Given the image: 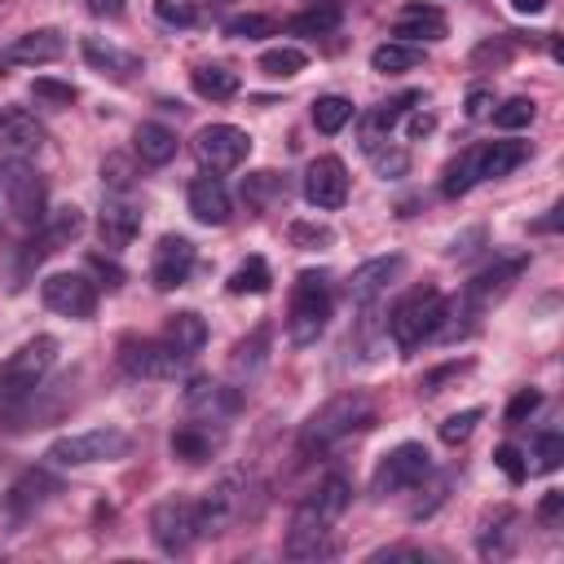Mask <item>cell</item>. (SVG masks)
<instances>
[{"label":"cell","instance_id":"cell-1","mask_svg":"<svg viewBox=\"0 0 564 564\" xmlns=\"http://www.w3.org/2000/svg\"><path fill=\"white\" fill-rule=\"evenodd\" d=\"M370 423H375V405L361 392H339V397H330L326 405H317L308 414V423L300 427V449L304 454H322V449L339 445L344 436H352V432H361Z\"/></svg>","mask_w":564,"mask_h":564},{"label":"cell","instance_id":"cell-2","mask_svg":"<svg viewBox=\"0 0 564 564\" xmlns=\"http://www.w3.org/2000/svg\"><path fill=\"white\" fill-rule=\"evenodd\" d=\"M330 278L322 269H304L291 286V304H286V339L295 348H308L322 339L326 322H330Z\"/></svg>","mask_w":564,"mask_h":564},{"label":"cell","instance_id":"cell-3","mask_svg":"<svg viewBox=\"0 0 564 564\" xmlns=\"http://www.w3.org/2000/svg\"><path fill=\"white\" fill-rule=\"evenodd\" d=\"M53 361H57V339L53 335H31L18 352H9L0 361V405L26 401L40 388V379L53 370Z\"/></svg>","mask_w":564,"mask_h":564},{"label":"cell","instance_id":"cell-4","mask_svg":"<svg viewBox=\"0 0 564 564\" xmlns=\"http://www.w3.org/2000/svg\"><path fill=\"white\" fill-rule=\"evenodd\" d=\"M0 203L13 220L40 225L48 216V185L26 159H0Z\"/></svg>","mask_w":564,"mask_h":564},{"label":"cell","instance_id":"cell-5","mask_svg":"<svg viewBox=\"0 0 564 564\" xmlns=\"http://www.w3.org/2000/svg\"><path fill=\"white\" fill-rule=\"evenodd\" d=\"M441 317H445V295H441L436 286H419V291H410V295L392 308L388 330H392L397 348L410 352V348H419L423 339H436Z\"/></svg>","mask_w":564,"mask_h":564},{"label":"cell","instance_id":"cell-6","mask_svg":"<svg viewBox=\"0 0 564 564\" xmlns=\"http://www.w3.org/2000/svg\"><path fill=\"white\" fill-rule=\"evenodd\" d=\"M128 432L119 427H88V432H70V436H57L48 445V463L53 467H84V463H115L128 454Z\"/></svg>","mask_w":564,"mask_h":564},{"label":"cell","instance_id":"cell-7","mask_svg":"<svg viewBox=\"0 0 564 564\" xmlns=\"http://www.w3.org/2000/svg\"><path fill=\"white\" fill-rule=\"evenodd\" d=\"M427 476H432V454H427V445H423V441H401V445H392V449L379 458V467H375V476H370V494H375V498H388V494H401V489L423 485Z\"/></svg>","mask_w":564,"mask_h":564},{"label":"cell","instance_id":"cell-8","mask_svg":"<svg viewBox=\"0 0 564 564\" xmlns=\"http://www.w3.org/2000/svg\"><path fill=\"white\" fill-rule=\"evenodd\" d=\"M150 538L163 555H185L198 538V502L185 498H167L150 511Z\"/></svg>","mask_w":564,"mask_h":564},{"label":"cell","instance_id":"cell-9","mask_svg":"<svg viewBox=\"0 0 564 564\" xmlns=\"http://www.w3.org/2000/svg\"><path fill=\"white\" fill-rule=\"evenodd\" d=\"M529 269V256H502V260H494L489 269H480L467 286H463V308H467V317H480L485 308H494L511 286H516V278Z\"/></svg>","mask_w":564,"mask_h":564},{"label":"cell","instance_id":"cell-10","mask_svg":"<svg viewBox=\"0 0 564 564\" xmlns=\"http://www.w3.org/2000/svg\"><path fill=\"white\" fill-rule=\"evenodd\" d=\"M242 516H247V480L242 476H225L198 498V538H216Z\"/></svg>","mask_w":564,"mask_h":564},{"label":"cell","instance_id":"cell-11","mask_svg":"<svg viewBox=\"0 0 564 564\" xmlns=\"http://www.w3.org/2000/svg\"><path fill=\"white\" fill-rule=\"evenodd\" d=\"M352 502V485L344 476H326L317 489H308L291 516V529H330Z\"/></svg>","mask_w":564,"mask_h":564},{"label":"cell","instance_id":"cell-12","mask_svg":"<svg viewBox=\"0 0 564 564\" xmlns=\"http://www.w3.org/2000/svg\"><path fill=\"white\" fill-rule=\"evenodd\" d=\"M181 352L167 344V339H119V366L132 375V379H172L181 370Z\"/></svg>","mask_w":564,"mask_h":564},{"label":"cell","instance_id":"cell-13","mask_svg":"<svg viewBox=\"0 0 564 564\" xmlns=\"http://www.w3.org/2000/svg\"><path fill=\"white\" fill-rule=\"evenodd\" d=\"M194 154H198L203 167L229 172L251 154V137L242 128H234V123H207V128L194 132Z\"/></svg>","mask_w":564,"mask_h":564},{"label":"cell","instance_id":"cell-14","mask_svg":"<svg viewBox=\"0 0 564 564\" xmlns=\"http://www.w3.org/2000/svg\"><path fill=\"white\" fill-rule=\"evenodd\" d=\"M84 234V212L79 207H57L35 225V238L22 247V269H35L40 260H48L53 251H62L66 242H75Z\"/></svg>","mask_w":564,"mask_h":564},{"label":"cell","instance_id":"cell-15","mask_svg":"<svg viewBox=\"0 0 564 564\" xmlns=\"http://www.w3.org/2000/svg\"><path fill=\"white\" fill-rule=\"evenodd\" d=\"M57 494V480L44 471V467H31V471H22L9 489H4V498H0V516H4V524L9 529H18V524H26L48 498Z\"/></svg>","mask_w":564,"mask_h":564},{"label":"cell","instance_id":"cell-16","mask_svg":"<svg viewBox=\"0 0 564 564\" xmlns=\"http://www.w3.org/2000/svg\"><path fill=\"white\" fill-rule=\"evenodd\" d=\"M40 300H44L53 313L75 317V322H84V317L97 313V286H93L84 273H48V278L40 282Z\"/></svg>","mask_w":564,"mask_h":564},{"label":"cell","instance_id":"cell-17","mask_svg":"<svg viewBox=\"0 0 564 564\" xmlns=\"http://www.w3.org/2000/svg\"><path fill=\"white\" fill-rule=\"evenodd\" d=\"M194 242L185 238V234H163L159 238V247H154V256H150V282L159 286V291H176L185 278H189V269H194Z\"/></svg>","mask_w":564,"mask_h":564},{"label":"cell","instance_id":"cell-18","mask_svg":"<svg viewBox=\"0 0 564 564\" xmlns=\"http://www.w3.org/2000/svg\"><path fill=\"white\" fill-rule=\"evenodd\" d=\"M304 198H308L313 207H322V212L344 207V198H348V167H344L335 154L313 159L308 172H304Z\"/></svg>","mask_w":564,"mask_h":564},{"label":"cell","instance_id":"cell-19","mask_svg":"<svg viewBox=\"0 0 564 564\" xmlns=\"http://www.w3.org/2000/svg\"><path fill=\"white\" fill-rule=\"evenodd\" d=\"M419 101H423V93H414V88H410V93H397V97H388V101H379V106L361 119V128H357L361 150H366V154H370V150H379V145L388 141V132L397 128V119H401L405 110H414Z\"/></svg>","mask_w":564,"mask_h":564},{"label":"cell","instance_id":"cell-20","mask_svg":"<svg viewBox=\"0 0 564 564\" xmlns=\"http://www.w3.org/2000/svg\"><path fill=\"white\" fill-rule=\"evenodd\" d=\"M445 31H449L445 13H441L436 4H423V0L405 4V9H401V13L392 18V35H397V40H405V44H427V40H445Z\"/></svg>","mask_w":564,"mask_h":564},{"label":"cell","instance_id":"cell-21","mask_svg":"<svg viewBox=\"0 0 564 564\" xmlns=\"http://www.w3.org/2000/svg\"><path fill=\"white\" fill-rule=\"evenodd\" d=\"M405 273V256H375V260H366V264H357L352 269V278H348V295L357 300V304H370L379 291H388V282H397Z\"/></svg>","mask_w":564,"mask_h":564},{"label":"cell","instance_id":"cell-22","mask_svg":"<svg viewBox=\"0 0 564 564\" xmlns=\"http://www.w3.org/2000/svg\"><path fill=\"white\" fill-rule=\"evenodd\" d=\"M40 145H44V128L35 123V115H26V110H4L0 115L4 159H31V154H40Z\"/></svg>","mask_w":564,"mask_h":564},{"label":"cell","instance_id":"cell-23","mask_svg":"<svg viewBox=\"0 0 564 564\" xmlns=\"http://www.w3.org/2000/svg\"><path fill=\"white\" fill-rule=\"evenodd\" d=\"M79 53H84V62H88L97 75H106V79H115V84H123V79H132V75L141 70V62H137L132 53L115 48V44L101 40V35H88V40L79 44Z\"/></svg>","mask_w":564,"mask_h":564},{"label":"cell","instance_id":"cell-24","mask_svg":"<svg viewBox=\"0 0 564 564\" xmlns=\"http://www.w3.org/2000/svg\"><path fill=\"white\" fill-rule=\"evenodd\" d=\"M229 189L216 176H194L189 181V216L198 225H225L229 220Z\"/></svg>","mask_w":564,"mask_h":564},{"label":"cell","instance_id":"cell-25","mask_svg":"<svg viewBox=\"0 0 564 564\" xmlns=\"http://www.w3.org/2000/svg\"><path fill=\"white\" fill-rule=\"evenodd\" d=\"M97 234H101V242L110 251H119L141 234V212L132 203H106L101 216H97Z\"/></svg>","mask_w":564,"mask_h":564},{"label":"cell","instance_id":"cell-26","mask_svg":"<svg viewBox=\"0 0 564 564\" xmlns=\"http://www.w3.org/2000/svg\"><path fill=\"white\" fill-rule=\"evenodd\" d=\"M185 405L194 414H207V423H220L229 410H238V392H229L225 383H212V379H194L185 388Z\"/></svg>","mask_w":564,"mask_h":564},{"label":"cell","instance_id":"cell-27","mask_svg":"<svg viewBox=\"0 0 564 564\" xmlns=\"http://www.w3.org/2000/svg\"><path fill=\"white\" fill-rule=\"evenodd\" d=\"M220 449V432H212L207 423H181L172 432V454L181 463H207Z\"/></svg>","mask_w":564,"mask_h":564},{"label":"cell","instance_id":"cell-28","mask_svg":"<svg viewBox=\"0 0 564 564\" xmlns=\"http://www.w3.org/2000/svg\"><path fill=\"white\" fill-rule=\"evenodd\" d=\"M66 53V40L53 31V26H40V31H26V35H18L13 40V48H9V57L13 62H57Z\"/></svg>","mask_w":564,"mask_h":564},{"label":"cell","instance_id":"cell-29","mask_svg":"<svg viewBox=\"0 0 564 564\" xmlns=\"http://www.w3.org/2000/svg\"><path fill=\"white\" fill-rule=\"evenodd\" d=\"M132 145H137L141 163H150V167H163L176 159V132L167 123H141L132 132Z\"/></svg>","mask_w":564,"mask_h":564},{"label":"cell","instance_id":"cell-30","mask_svg":"<svg viewBox=\"0 0 564 564\" xmlns=\"http://www.w3.org/2000/svg\"><path fill=\"white\" fill-rule=\"evenodd\" d=\"M476 150H480V181L507 176L529 159V141H485Z\"/></svg>","mask_w":564,"mask_h":564},{"label":"cell","instance_id":"cell-31","mask_svg":"<svg viewBox=\"0 0 564 564\" xmlns=\"http://www.w3.org/2000/svg\"><path fill=\"white\" fill-rule=\"evenodd\" d=\"M189 84H194V93L207 97V101H229V97L242 88L238 70H229V66H220V62H212V66H194V70H189Z\"/></svg>","mask_w":564,"mask_h":564},{"label":"cell","instance_id":"cell-32","mask_svg":"<svg viewBox=\"0 0 564 564\" xmlns=\"http://www.w3.org/2000/svg\"><path fill=\"white\" fill-rule=\"evenodd\" d=\"M163 339H167L181 357H194V352L207 344V322H203L198 313H189V308H185V313H172V317H167Z\"/></svg>","mask_w":564,"mask_h":564},{"label":"cell","instance_id":"cell-33","mask_svg":"<svg viewBox=\"0 0 564 564\" xmlns=\"http://www.w3.org/2000/svg\"><path fill=\"white\" fill-rule=\"evenodd\" d=\"M264 361H269V326H256L247 339H238V344H234L229 370H234L238 379H251V375H260V370H264Z\"/></svg>","mask_w":564,"mask_h":564},{"label":"cell","instance_id":"cell-34","mask_svg":"<svg viewBox=\"0 0 564 564\" xmlns=\"http://www.w3.org/2000/svg\"><path fill=\"white\" fill-rule=\"evenodd\" d=\"M476 181H480V150L471 145V150H463L458 159H449V163H445L441 194H445V198H463V194H467Z\"/></svg>","mask_w":564,"mask_h":564},{"label":"cell","instance_id":"cell-35","mask_svg":"<svg viewBox=\"0 0 564 564\" xmlns=\"http://www.w3.org/2000/svg\"><path fill=\"white\" fill-rule=\"evenodd\" d=\"M282 551H286V560H330L339 546H335L330 529H291Z\"/></svg>","mask_w":564,"mask_h":564},{"label":"cell","instance_id":"cell-36","mask_svg":"<svg viewBox=\"0 0 564 564\" xmlns=\"http://www.w3.org/2000/svg\"><path fill=\"white\" fill-rule=\"evenodd\" d=\"M423 62V48L419 44H405V40H388V44H379L375 53H370V66L379 70V75H405V70H414Z\"/></svg>","mask_w":564,"mask_h":564},{"label":"cell","instance_id":"cell-37","mask_svg":"<svg viewBox=\"0 0 564 564\" xmlns=\"http://www.w3.org/2000/svg\"><path fill=\"white\" fill-rule=\"evenodd\" d=\"M269 286H273V273H269V264H264L260 256H247V260L229 273V282H225L229 295H264Z\"/></svg>","mask_w":564,"mask_h":564},{"label":"cell","instance_id":"cell-38","mask_svg":"<svg viewBox=\"0 0 564 564\" xmlns=\"http://www.w3.org/2000/svg\"><path fill=\"white\" fill-rule=\"evenodd\" d=\"M256 66H260L269 79H291V75H300V70L308 66V57H304V48H295V44H278V48H264Z\"/></svg>","mask_w":564,"mask_h":564},{"label":"cell","instance_id":"cell-39","mask_svg":"<svg viewBox=\"0 0 564 564\" xmlns=\"http://www.w3.org/2000/svg\"><path fill=\"white\" fill-rule=\"evenodd\" d=\"M242 198L264 212L273 198H286V181L278 172H251V176H242Z\"/></svg>","mask_w":564,"mask_h":564},{"label":"cell","instance_id":"cell-40","mask_svg":"<svg viewBox=\"0 0 564 564\" xmlns=\"http://www.w3.org/2000/svg\"><path fill=\"white\" fill-rule=\"evenodd\" d=\"M348 119H352V101H348V97L326 93V97L313 101V123H317V132H339Z\"/></svg>","mask_w":564,"mask_h":564},{"label":"cell","instance_id":"cell-41","mask_svg":"<svg viewBox=\"0 0 564 564\" xmlns=\"http://www.w3.org/2000/svg\"><path fill=\"white\" fill-rule=\"evenodd\" d=\"M489 115H494V128L516 132V128H529V123H533L538 101H533V97H507V101H502V106H494Z\"/></svg>","mask_w":564,"mask_h":564},{"label":"cell","instance_id":"cell-42","mask_svg":"<svg viewBox=\"0 0 564 564\" xmlns=\"http://www.w3.org/2000/svg\"><path fill=\"white\" fill-rule=\"evenodd\" d=\"M132 181H137V163H132V154H106V159H101V185H106L110 194L132 189Z\"/></svg>","mask_w":564,"mask_h":564},{"label":"cell","instance_id":"cell-43","mask_svg":"<svg viewBox=\"0 0 564 564\" xmlns=\"http://www.w3.org/2000/svg\"><path fill=\"white\" fill-rule=\"evenodd\" d=\"M286 26H291L295 35H326V31H335V26H339V9H335V4H322V9L295 13Z\"/></svg>","mask_w":564,"mask_h":564},{"label":"cell","instance_id":"cell-44","mask_svg":"<svg viewBox=\"0 0 564 564\" xmlns=\"http://www.w3.org/2000/svg\"><path fill=\"white\" fill-rule=\"evenodd\" d=\"M225 35L234 40H264V35H278V22L269 13H238L225 22Z\"/></svg>","mask_w":564,"mask_h":564},{"label":"cell","instance_id":"cell-45","mask_svg":"<svg viewBox=\"0 0 564 564\" xmlns=\"http://www.w3.org/2000/svg\"><path fill=\"white\" fill-rule=\"evenodd\" d=\"M286 238H291V247L322 251V247H330V242H335V229H330V225H317V220H291Z\"/></svg>","mask_w":564,"mask_h":564},{"label":"cell","instance_id":"cell-46","mask_svg":"<svg viewBox=\"0 0 564 564\" xmlns=\"http://www.w3.org/2000/svg\"><path fill=\"white\" fill-rule=\"evenodd\" d=\"M485 419V410L480 405H467V410H454L445 423H441V441L445 445H463L471 432H476V423Z\"/></svg>","mask_w":564,"mask_h":564},{"label":"cell","instance_id":"cell-47","mask_svg":"<svg viewBox=\"0 0 564 564\" xmlns=\"http://www.w3.org/2000/svg\"><path fill=\"white\" fill-rule=\"evenodd\" d=\"M31 97H35V101H44V106H70V101L79 97V88H75V84H66V79L40 75V79H31Z\"/></svg>","mask_w":564,"mask_h":564},{"label":"cell","instance_id":"cell-48","mask_svg":"<svg viewBox=\"0 0 564 564\" xmlns=\"http://www.w3.org/2000/svg\"><path fill=\"white\" fill-rule=\"evenodd\" d=\"M564 463V436L560 432H542L538 441H533V471H555Z\"/></svg>","mask_w":564,"mask_h":564},{"label":"cell","instance_id":"cell-49","mask_svg":"<svg viewBox=\"0 0 564 564\" xmlns=\"http://www.w3.org/2000/svg\"><path fill=\"white\" fill-rule=\"evenodd\" d=\"M154 18L163 26H194L198 22V4L194 0H154Z\"/></svg>","mask_w":564,"mask_h":564},{"label":"cell","instance_id":"cell-50","mask_svg":"<svg viewBox=\"0 0 564 564\" xmlns=\"http://www.w3.org/2000/svg\"><path fill=\"white\" fill-rule=\"evenodd\" d=\"M494 463L502 467V476H507L511 485H520V480L529 476V463H524V454H520L516 445H498V449H494Z\"/></svg>","mask_w":564,"mask_h":564},{"label":"cell","instance_id":"cell-51","mask_svg":"<svg viewBox=\"0 0 564 564\" xmlns=\"http://www.w3.org/2000/svg\"><path fill=\"white\" fill-rule=\"evenodd\" d=\"M370 163L379 167V176H405L410 154L405 150H370Z\"/></svg>","mask_w":564,"mask_h":564},{"label":"cell","instance_id":"cell-52","mask_svg":"<svg viewBox=\"0 0 564 564\" xmlns=\"http://www.w3.org/2000/svg\"><path fill=\"white\" fill-rule=\"evenodd\" d=\"M538 405H542V392H538V388H520V392L511 397V405H507V423H524Z\"/></svg>","mask_w":564,"mask_h":564},{"label":"cell","instance_id":"cell-53","mask_svg":"<svg viewBox=\"0 0 564 564\" xmlns=\"http://www.w3.org/2000/svg\"><path fill=\"white\" fill-rule=\"evenodd\" d=\"M463 370H467V361H463V366H458V361L436 366V370H427V375L419 379V392H423V397H432V392H441V383H445V379H454V375H463Z\"/></svg>","mask_w":564,"mask_h":564},{"label":"cell","instance_id":"cell-54","mask_svg":"<svg viewBox=\"0 0 564 564\" xmlns=\"http://www.w3.org/2000/svg\"><path fill=\"white\" fill-rule=\"evenodd\" d=\"M560 516H564V494L560 489H546L542 502H538V520L542 524H560Z\"/></svg>","mask_w":564,"mask_h":564},{"label":"cell","instance_id":"cell-55","mask_svg":"<svg viewBox=\"0 0 564 564\" xmlns=\"http://www.w3.org/2000/svg\"><path fill=\"white\" fill-rule=\"evenodd\" d=\"M494 110V93L489 88H471L467 93V119H485Z\"/></svg>","mask_w":564,"mask_h":564},{"label":"cell","instance_id":"cell-56","mask_svg":"<svg viewBox=\"0 0 564 564\" xmlns=\"http://www.w3.org/2000/svg\"><path fill=\"white\" fill-rule=\"evenodd\" d=\"M88 269H97V273L106 278V286H119V282H123V269H119L115 260H106V256H97V251L88 256Z\"/></svg>","mask_w":564,"mask_h":564},{"label":"cell","instance_id":"cell-57","mask_svg":"<svg viewBox=\"0 0 564 564\" xmlns=\"http://www.w3.org/2000/svg\"><path fill=\"white\" fill-rule=\"evenodd\" d=\"M489 57H494V62H498V66H502V62H507V57H511V44H507V40H498V44H494V40H489V44H480V48H476V53H471V62H489Z\"/></svg>","mask_w":564,"mask_h":564},{"label":"cell","instance_id":"cell-58","mask_svg":"<svg viewBox=\"0 0 564 564\" xmlns=\"http://www.w3.org/2000/svg\"><path fill=\"white\" fill-rule=\"evenodd\" d=\"M436 128V115H427V110H419L414 106V115H410V123H405V132H410V141H419V137H427Z\"/></svg>","mask_w":564,"mask_h":564},{"label":"cell","instance_id":"cell-59","mask_svg":"<svg viewBox=\"0 0 564 564\" xmlns=\"http://www.w3.org/2000/svg\"><path fill=\"white\" fill-rule=\"evenodd\" d=\"M383 560H427V551H419V546H388V551L370 555V564H383Z\"/></svg>","mask_w":564,"mask_h":564},{"label":"cell","instance_id":"cell-60","mask_svg":"<svg viewBox=\"0 0 564 564\" xmlns=\"http://www.w3.org/2000/svg\"><path fill=\"white\" fill-rule=\"evenodd\" d=\"M84 4L93 18H123V9H128V0H84Z\"/></svg>","mask_w":564,"mask_h":564},{"label":"cell","instance_id":"cell-61","mask_svg":"<svg viewBox=\"0 0 564 564\" xmlns=\"http://www.w3.org/2000/svg\"><path fill=\"white\" fill-rule=\"evenodd\" d=\"M511 9H516L520 18H538V13L546 9V0H511Z\"/></svg>","mask_w":564,"mask_h":564},{"label":"cell","instance_id":"cell-62","mask_svg":"<svg viewBox=\"0 0 564 564\" xmlns=\"http://www.w3.org/2000/svg\"><path fill=\"white\" fill-rule=\"evenodd\" d=\"M555 225H560V207H551V216H542L533 229H555Z\"/></svg>","mask_w":564,"mask_h":564},{"label":"cell","instance_id":"cell-63","mask_svg":"<svg viewBox=\"0 0 564 564\" xmlns=\"http://www.w3.org/2000/svg\"><path fill=\"white\" fill-rule=\"evenodd\" d=\"M0 75H4V70H0Z\"/></svg>","mask_w":564,"mask_h":564}]
</instances>
